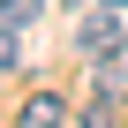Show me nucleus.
<instances>
[{
	"mask_svg": "<svg viewBox=\"0 0 128 128\" xmlns=\"http://www.w3.org/2000/svg\"><path fill=\"white\" fill-rule=\"evenodd\" d=\"M76 38H83V53H90V60H106V53H113V45H120V15H113V8H106V15H90V23H83V30H76Z\"/></svg>",
	"mask_w": 128,
	"mask_h": 128,
	"instance_id": "1",
	"label": "nucleus"
},
{
	"mask_svg": "<svg viewBox=\"0 0 128 128\" xmlns=\"http://www.w3.org/2000/svg\"><path fill=\"white\" fill-rule=\"evenodd\" d=\"M15 128H68V106L45 90V98H30V106H23V120H15Z\"/></svg>",
	"mask_w": 128,
	"mask_h": 128,
	"instance_id": "2",
	"label": "nucleus"
},
{
	"mask_svg": "<svg viewBox=\"0 0 128 128\" xmlns=\"http://www.w3.org/2000/svg\"><path fill=\"white\" fill-rule=\"evenodd\" d=\"M98 90H120L128 98V60H106V68H98Z\"/></svg>",
	"mask_w": 128,
	"mask_h": 128,
	"instance_id": "3",
	"label": "nucleus"
},
{
	"mask_svg": "<svg viewBox=\"0 0 128 128\" xmlns=\"http://www.w3.org/2000/svg\"><path fill=\"white\" fill-rule=\"evenodd\" d=\"M0 15L8 23H30V15H45V0H0Z\"/></svg>",
	"mask_w": 128,
	"mask_h": 128,
	"instance_id": "4",
	"label": "nucleus"
},
{
	"mask_svg": "<svg viewBox=\"0 0 128 128\" xmlns=\"http://www.w3.org/2000/svg\"><path fill=\"white\" fill-rule=\"evenodd\" d=\"M15 60H23V53H15V23L0 15V68H15Z\"/></svg>",
	"mask_w": 128,
	"mask_h": 128,
	"instance_id": "5",
	"label": "nucleus"
},
{
	"mask_svg": "<svg viewBox=\"0 0 128 128\" xmlns=\"http://www.w3.org/2000/svg\"><path fill=\"white\" fill-rule=\"evenodd\" d=\"M83 128H120V120H113V106H106V98H98V106H90V113H83Z\"/></svg>",
	"mask_w": 128,
	"mask_h": 128,
	"instance_id": "6",
	"label": "nucleus"
},
{
	"mask_svg": "<svg viewBox=\"0 0 128 128\" xmlns=\"http://www.w3.org/2000/svg\"><path fill=\"white\" fill-rule=\"evenodd\" d=\"M98 8H128V0H98Z\"/></svg>",
	"mask_w": 128,
	"mask_h": 128,
	"instance_id": "7",
	"label": "nucleus"
}]
</instances>
